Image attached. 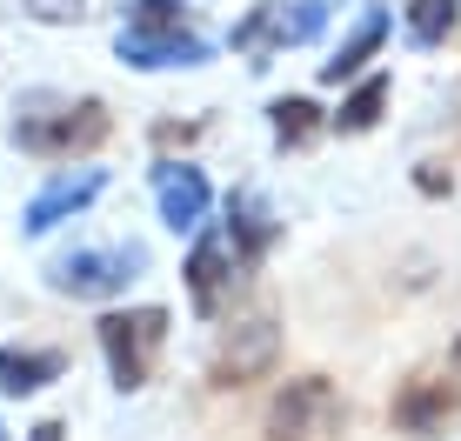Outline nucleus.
<instances>
[{"instance_id":"obj_1","label":"nucleus","mask_w":461,"mask_h":441,"mask_svg":"<svg viewBox=\"0 0 461 441\" xmlns=\"http://www.w3.org/2000/svg\"><path fill=\"white\" fill-rule=\"evenodd\" d=\"M7 140L21 154H34V161H87V154H101L107 140H114V114H107V101H68V94H27V101H14V121H7Z\"/></svg>"},{"instance_id":"obj_2","label":"nucleus","mask_w":461,"mask_h":441,"mask_svg":"<svg viewBox=\"0 0 461 441\" xmlns=\"http://www.w3.org/2000/svg\"><path fill=\"white\" fill-rule=\"evenodd\" d=\"M167 308H107L94 321V341H101V361H107V382L114 395H140L161 368V348H167Z\"/></svg>"},{"instance_id":"obj_3","label":"nucleus","mask_w":461,"mask_h":441,"mask_svg":"<svg viewBox=\"0 0 461 441\" xmlns=\"http://www.w3.org/2000/svg\"><path fill=\"white\" fill-rule=\"evenodd\" d=\"M140 267H148V248H140V241L68 248V255L47 261V288H54L60 302H101V308H114L121 294L140 281Z\"/></svg>"},{"instance_id":"obj_4","label":"nucleus","mask_w":461,"mask_h":441,"mask_svg":"<svg viewBox=\"0 0 461 441\" xmlns=\"http://www.w3.org/2000/svg\"><path fill=\"white\" fill-rule=\"evenodd\" d=\"M321 27H328V0H261V7H248L241 21L228 27V47L248 68H267V60L288 54V47H314Z\"/></svg>"},{"instance_id":"obj_5","label":"nucleus","mask_w":461,"mask_h":441,"mask_svg":"<svg viewBox=\"0 0 461 441\" xmlns=\"http://www.w3.org/2000/svg\"><path fill=\"white\" fill-rule=\"evenodd\" d=\"M267 441H341L348 435V401L328 374H294L281 382V395L267 401V421H261Z\"/></svg>"},{"instance_id":"obj_6","label":"nucleus","mask_w":461,"mask_h":441,"mask_svg":"<svg viewBox=\"0 0 461 441\" xmlns=\"http://www.w3.org/2000/svg\"><path fill=\"white\" fill-rule=\"evenodd\" d=\"M275 361H281V321L267 308H254V314L221 328V341L208 355V388L214 395H241V388L275 374Z\"/></svg>"},{"instance_id":"obj_7","label":"nucleus","mask_w":461,"mask_h":441,"mask_svg":"<svg viewBox=\"0 0 461 441\" xmlns=\"http://www.w3.org/2000/svg\"><path fill=\"white\" fill-rule=\"evenodd\" d=\"M114 60L134 74H187V68H208L214 60V40L194 21H121Z\"/></svg>"},{"instance_id":"obj_8","label":"nucleus","mask_w":461,"mask_h":441,"mask_svg":"<svg viewBox=\"0 0 461 441\" xmlns=\"http://www.w3.org/2000/svg\"><path fill=\"white\" fill-rule=\"evenodd\" d=\"M455 415H461V374H448V368H415L388 401V421L402 435H415V441L448 435Z\"/></svg>"},{"instance_id":"obj_9","label":"nucleus","mask_w":461,"mask_h":441,"mask_svg":"<svg viewBox=\"0 0 461 441\" xmlns=\"http://www.w3.org/2000/svg\"><path fill=\"white\" fill-rule=\"evenodd\" d=\"M181 288H187V308H194L201 321H221L228 302H234V288H241V267H234L214 220L194 228V248H187V261H181Z\"/></svg>"},{"instance_id":"obj_10","label":"nucleus","mask_w":461,"mask_h":441,"mask_svg":"<svg viewBox=\"0 0 461 441\" xmlns=\"http://www.w3.org/2000/svg\"><path fill=\"white\" fill-rule=\"evenodd\" d=\"M101 194H107V167H60V175L21 208V234H27V241H41V234H54V228H68V220H81Z\"/></svg>"},{"instance_id":"obj_11","label":"nucleus","mask_w":461,"mask_h":441,"mask_svg":"<svg viewBox=\"0 0 461 441\" xmlns=\"http://www.w3.org/2000/svg\"><path fill=\"white\" fill-rule=\"evenodd\" d=\"M214 228H221V241H228L234 267H241V281H248L267 255H275V241H281V220H275V208H267V201L254 194V187H234Z\"/></svg>"},{"instance_id":"obj_12","label":"nucleus","mask_w":461,"mask_h":441,"mask_svg":"<svg viewBox=\"0 0 461 441\" xmlns=\"http://www.w3.org/2000/svg\"><path fill=\"white\" fill-rule=\"evenodd\" d=\"M154 208H161V228L167 234H194L201 220L214 214V187L194 161H154Z\"/></svg>"},{"instance_id":"obj_13","label":"nucleus","mask_w":461,"mask_h":441,"mask_svg":"<svg viewBox=\"0 0 461 441\" xmlns=\"http://www.w3.org/2000/svg\"><path fill=\"white\" fill-rule=\"evenodd\" d=\"M68 374V355L60 348H41V341H0V395L7 401H27L41 388H54Z\"/></svg>"},{"instance_id":"obj_14","label":"nucleus","mask_w":461,"mask_h":441,"mask_svg":"<svg viewBox=\"0 0 461 441\" xmlns=\"http://www.w3.org/2000/svg\"><path fill=\"white\" fill-rule=\"evenodd\" d=\"M381 40H388V7H361V14H355V27L341 34V47L321 60V87H348V81H361V74H368V60L381 54Z\"/></svg>"},{"instance_id":"obj_15","label":"nucleus","mask_w":461,"mask_h":441,"mask_svg":"<svg viewBox=\"0 0 461 441\" xmlns=\"http://www.w3.org/2000/svg\"><path fill=\"white\" fill-rule=\"evenodd\" d=\"M267 128H275V148L281 154H301V148H314V140H321V107L308 101V94H275V101H267Z\"/></svg>"},{"instance_id":"obj_16","label":"nucleus","mask_w":461,"mask_h":441,"mask_svg":"<svg viewBox=\"0 0 461 441\" xmlns=\"http://www.w3.org/2000/svg\"><path fill=\"white\" fill-rule=\"evenodd\" d=\"M381 107H388V74H361V81L348 87L341 114L328 121V128H335V134H368L375 121H381Z\"/></svg>"},{"instance_id":"obj_17","label":"nucleus","mask_w":461,"mask_h":441,"mask_svg":"<svg viewBox=\"0 0 461 441\" xmlns=\"http://www.w3.org/2000/svg\"><path fill=\"white\" fill-rule=\"evenodd\" d=\"M402 27H408V40H415V47H441L461 27V0H408Z\"/></svg>"},{"instance_id":"obj_18","label":"nucleus","mask_w":461,"mask_h":441,"mask_svg":"<svg viewBox=\"0 0 461 441\" xmlns=\"http://www.w3.org/2000/svg\"><path fill=\"white\" fill-rule=\"evenodd\" d=\"M21 14H27V21H41V27H81L87 21V0H21Z\"/></svg>"},{"instance_id":"obj_19","label":"nucleus","mask_w":461,"mask_h":441,"mask_svg":"<svg viewBox=\"0 0 461 441\" xmlns=\"http://www.w3.org/2000/svg\"><path fill=\"white\" fill-rule=\"evenodd\" d=\"M121 21H187V0H121Z\"/></svg>"},{"instance_id":"obj_20","label":"nucleus","mask_w":461,"mask_h":441,"mask_svg":"<svg viewBox=\"0 0 461 441\" xmlns=\"http://www.w3.org/2000/svg\"><path fill=\"white\" fill-rule=\"evenodd\" d=\"M194 134H201L194 121H181V128H174V121H161V128H154V140H161V148H187Z\"/></svg>"},{"instance_id":"obj_21","label":"nucleus","mask_w":461,"mask_h":441,"mask_svg":"<svg viewBox=\"0 0 461 441\" xmlns=\"http://www.w3.org/2000/svg\"><path fill=\"white\" fill-rule=\"evenodd\" d=\"M415 187H421V194H448V187H455V181H448V175H441V167H435V161H428V167H421V175H415Z\"/></svg>"},{"instance_id":"obj_22","label":"nucleus","mask_w":461,"mask_h":441,"mask_svg":"<svg viewBox=\"0 0 461 441\" xmlns=\"http://www.w3.org/2000/svg\"><path fill=\"white\" fill-rule=\"evenodd\" d=\"M27 441H68V421L47 415V421H34V428H27Z\"/></svg>"},{"instance_id":"obj_23","label":"nucleus","mask_w":461,"mask_h":441,"mask_svg":"<svg viewBox=\"0 0 461 441\" xmlns=\"http://www.w3.org/2000/svg\"><path fill=\"white\" fill-rule=\"evenodd\" d=\"M0 441H14V435H7V421H0Z\"/></svg>"},{"instance_id":"obj_24","label":"nucleus","mask_w":461,"mask_h":441,"mask_svg":"<svg viewBox=\"0 0 461 441\" xmlns=\"http://www.w3.org/2000/svg\"><path fill=\"white\" fill-rule=\"evenodd\" d=\"M455 368H461V341H455Z\"/></svg>"}]
</instances>
